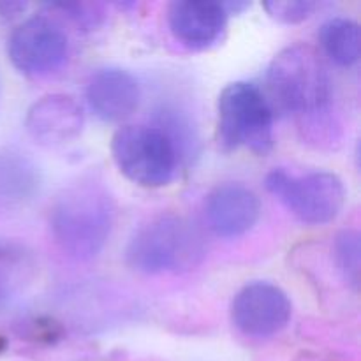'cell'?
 I'll use <instances>...</instances> for the list:
<instances>
[{
  "label": "cell",
  "instance_id": "ba28073f",
  "mask_svg": "<svg viewBox=\"0 0 361 361\" xmlns=\"http://www.w3.org/2000/svg\"><path fill=\"white\" fill-rule=\"evenodd\" d=\"M293 316V303L284 289L267 281L243 286L231 302V323L250 338H270L281 334Z\"/></svg>",
  "mask_w": 361,
  "mask_h": 361
},
{
  "label": "cell",
  "instance_id": "e0dca14e",
  "mask_svg": "<svg viewBox=\"0 0 361 361\" xmlns=\"http://www.w3.org/2000/svg\"><path fill=\"white\" fill-rule=\"evenodd\" d=\"M49 9L60 11L63 16L73 20L81 28H94L104 20V11L101 4L92 2H51Z\"/></svg>",
  "mask_w": 361,
  "mask_h": 361
},
{
  "label": "cell",
  "instance_id": "7c38bea8",
  "mask_svg": "<svg viewBox=\"0 0 361 361\" xmlns=\"http://www.w3.org/2000/svg\"><path fill=\"white\" fill-rule=\"evenodd\" d=\"M88 108L102 122H123L136 113L141 102V87L126 69L104 67L90 74L85 88Z\"/></svg>",
  "mask_w": 361,
  "mask_h": 361
},
{
  "label": "cell",
  "instance_id": "30bf717a",
  "mask_svg": "<svg viewBox=\"0 0 361 361\" xmlns=\"http://www.w3.org/2000/svg\"><path fill=\"white\" fill-rule=\"evenodd\" d=\"M204 219L221 238L247 235L261 217V200L250 187L240 182H224L208 192L203 204Z\"/></svg>",
  "mask_w": 361,
  "mask_h": 361
},
{
  "label": "cell",
  "instance_id": "9a60e30c",
  "mask_svg": "<svg viewBox=\"0 0 361 361\" xmlns=\"http://www.w3.org/2000/svg\"><path fill=\"white\" fill-rule=\"evenodd\" d=\"M34 275L30 254L18 245L0 243V307L7 305Z\"/></svg>",
  "mask_w": 361,
  "mask_h": 361
},
{
  "label": "cell",
  "instance_id": "52a82bcc",
  "mask_svg": "<svg viewBox=\"0 0 361 361\" xmlns=\"http://www.w3.org/2000/svg\"><path fill=\"white\" fill-rule=\"evenodd\" d=\"M7 56L25 76H51L69 59V37L59 21L37 14L13 28L7 37Z\"/></svg>",
  "mask_w": 361,
  "mask_h": 361
},
{
  "label": "cell",
  "instance_id": "4fadbf2b",
  "mask_svg": "<svg viewBox=\"0 0 361 361\" xmlns=\"http://www.w3.org/2000/svg\"><path fill=\"white\" fill-rule=\"evenodd\" d=\"M39 166L25 152L0 148V208L20 210L41 192Z\"/></svg>",
  "mask_w": 361,
  "mask_h": 361
},
{
  "label": "cell",
  "instance_id": "d6986e66",
  "mask_svg": "<svg viewBox=\"0 0 361 361\" xmlns=\"http://www.w3.org/2000/svg\"><path fill=\"white\" fill-rule=\"evenodd\" d=\"M27 9L25 2H0V16L4 18H14Z\"/></svg>",
  "mask_w": 361,
  "mask_h": 361
},
{
  "label": "cell",
  "instance_id": "8992f818",
  "mask_svg": "<svg viewBox=\"0 0 361 361\" xmlns=\"http://www.w3.org/2000/svg\"><path fill=\"white\" fill-rule=\"evenodd\" d=\"M264 187L300 222L309 226H323L337 219L345 201L344 182L330 171L293 175L275 168L264 176Z\"/></svg>",
  "mask_w": 361,
  "mask_h": 361
},
{
  "label": "cell",
  "instance_id": "8fae6325",
  "mask_svg": "<svg viewBox=\"0 0 361 361\" xmlns=\"http://www.w3.org/2000/svg\"><path fill=\"white\" fill-rule=\"evenodd\" d=\"M83 108L66 94H49L35 101L25 116L32 140L46 148L62 147L76 140L83 130Z\"/></svg>",
  "mask_w": 361,
  "mask_h": 361
},
{
  "label": "cell",
  "instance_id": "7a4b0ae2",
  "mask_svg": "<svg viewBox=\"0 0 361 361\" xmlns=\"http://www.w3.org/2000/svg\"><path fill=\"white\" fill-rule=\"evenodd\" d=\"M115 210V200L101 183H74L63 189L49 208V235L67 257L92 261L108 245Z\"/></svg>",
  "mask_w": 361,
  "mask_h": 361
},
{
  "label": "cell",
  "instance_id": "5b68a950",
  "mask_svg": "<svg viewBox=\"0 0 361 361\" xmlns=\"http://www.w3.org/2000/svg\"><path fill=\"white\" fill-rule=\"evenodd\" d=\"M113 162L133 183L159 189L173 182L178 169V152L171 137L157 126L127 123L111 140Z\"/></svg>",
  "mask_w": 361,
  "mask_h": 361
},
{
  "label": "cell",
  "instance_id": "5bb4252c",
  "mask_svg": "<svg viewBox=\"0 0 361 361\" xmlns=\"http://www.w3.org/2000/svg\"><path fill=\"white\" fill-rule=\"evenodd\" d=\"M319 44L324 55L341 67H351L361 55V30L358 21L337 16L324 21L319 28Z\"/></svg>",
  "mask_w": 361,
  "mask_h": 361
},
{
  "label": "cell",
  "instance_id": "ac0fdd59",
  "mask_svg": "<svg viewBox=\"0 0 361 361\" xmlns=\"http://www.w3.org/2000/svg\"><path fill=\"white\" fill-rule=\"evenodd\" d=\"M263 7L274 20L293 25L307 20L316 11L317 4L310 0H271L264 2Z\"/></svg>",
  "mask_w": 361,
  "mask_h": 361
},
{
  "label": "cell",
  "instance_id": "9c48e42d",
  "mask_svg": "<svg viewBox=\"0 0 361 361\" xmlns=\"http://www.w3.org/2000/svg\"><path fill=\"white\" fill-rule=\"evenodd\" d=\"M229 13L214 0H176L168 6L166 21L173 37L192 51L217 44L226 34Z\"/></svg>",
  "mask_w": 361,
  "mask_h": 361
},
{
  "label": "cell",
  "instance_id": "277c9868",
  "mask_svg": "<svg viewBox=\"0 0 361 361\" xmlns=\"http://www.w3.org/2000/svg\"><path fill=\"white\" fill-rule=\"evenodd\" d=\"M274 109L257 85L229 83L217 101V143L226 154L247 148L256 155L274 150Z\"/></svg>",
  "mask_w": 361,
  "mask_h": 361
},
{
  "label": "cell",
  "instance_id": "2e32d148",
  "mask_svg": "<svg viewBox=\"0 0 361 361\" xmlns=\"http://www.w3.org/2000/svg\"><path fill=\"white\" fill-rule=\"evenodd\" d=\"M335 270L341 275L342 282L353 291L360 288V270H361V243L360 233L355 229H342L337 233L331 247Z\"/></svg>",
  "mask_w": 361,
  "mask_h": 361
},
{
  "label": "cell",
  "instance_id": "6da1fadb",
  "mask_svg": "<svg viewBox=\"0 0 361 361\" xmlns=\"http://www.w3.org/2000/svg\"><path fill=\"white\" fill-rule=\"evenodd\" d=\"M267 85L274 113L293 116L305 143L334 148L341 141L334 85L316 48L300 42L277 53L268 67Z\"/></svg>",
  "mask_w": 361,
  "mask_h": 361
},
{
  "label": "cell",
  "instance_id": "3957f363",
  "mask_svg": "<svg viewBox=\"0 0 361 361\" xmlns=\"http://www.w3.org/2000/svg\"><path fill=\"white\" fill-rule=\"evenodd\" d=\"M207 256L203 233L190 219L161 214L141 224L126 247V263L137 274H183Z\"/></svg>",
  "mask_w": 361,
  "mask_h": 361
}]
</instances>
